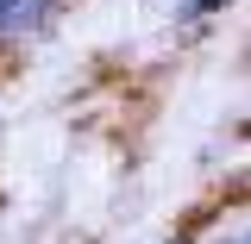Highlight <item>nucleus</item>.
<instances>
[{
    "label": "nucleus",
    "mask_w": 251,
    "mask_h": 244,
    "mask_svg": "<svg viewBox=\"0 0 251 244\" xmlns=\"http://www.w3.org/2000/svg\"><path fill=\"white\" fill-rule=\"evenodd\" d=\"M226 0H182V19H214Z\"/></svg>",
    "instance_id": "nucleus-1"
},
{
    "label": "nucleus",
    "mask_w": 251,
    "mask_h": 244,
    "mask_svg": "<svg viewBox=\"0 0 251 244\" xmlns=\"http://www.w3.org/2000/svg\"><path fill=\"white\" fill-rule=\"evenodd\" d=\"M6 6H13V0H0V13H6Z\"/></svg>",
    "instance_id": "nucleus-2"
},
{
    "label": "nucleus",
    "mask_w": 251,
    "mask_h": 244,
    "mask_svg": "<svg viewBox=\"0 0 251 244\" xmlns=\"http://www.w3.org/2000/svg\"><path fill=\"white\" fill-rule=\"evenodd\" d=\"M0 44H6V38H0Z\"/></svg>",
    "instance_id": "nucleus-3"
}]
</instances>
